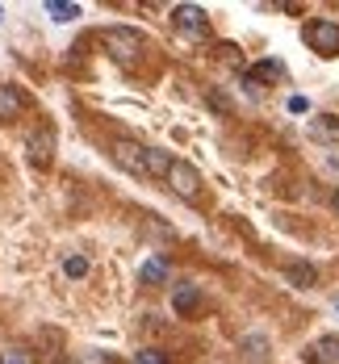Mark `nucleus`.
Returning a JSON list of instances; mask_svg holds the SVG:
<instances>
[{
	"mask_svg": "<svg viewBox=\"0 0 339 364\" xmlns=\"http://www.w3.org/2000/svg\"><path fill=\"white\" fill-rule=\"evenodd\" d=\"M139 277H143V285H172V264L168 259H147Z\"/></svg>",
	"mask_w": 339,
	"mask_h": 364,
	"instance_id": "nucleus-11",
	"label": "nucleus"
},
{
	"mask_svg": "<svg viewBox=\"0 0 339 364\" xmlns=\"http://www.w3.org/2000/svg\"><path fill=\"white\" fill-rule=\"evenodd\" d=\"M75 364H109V356H105V352H80Z\"/></svg>",
	"mask_w": 339,
	"mask_h": 364,
	"instance_id": "nucleus-18",
	"label": "nucleus"
},
{
	"mask_svg": "<svg viewBox=\"0 0 339 364\" xmlns=\"http://www.w3.org/2000/svg\"><path fill=\"white\" fill-rule=\"evenodd\" d=\"M46 13L55 21H75L80 17V4H63V0H46Z\"/></svg>",
	"mask_w": 339,
	"mask_h": 364,
	"instance_id": "nucleus-14",
	"label": "nucleus"
},
{
	"mask_svg": "<svg viewBox=\"0 0 339 364\" xmlns=\"http://www.w3.org/2000/svg\"><path fill=\"white\" fill-rule=\"evenodd\" d=\"M101 42H105V50H109V59L126 63V68H130V63H139V55L147 50L143 34H139V30H130V26H113V30H105Z\"/></svg>",
	"mask_w": 339,
	"mask_h": 364,
	"instance_id": "nucleus-1",
	"label": "nucleus"
},
{
	"mask_svg": "<svg viewBox=\"0 0 339 364\" xmlns=\"http://www.w3.org/2000/svg\"><path fill=\"white\" fill-rule=\"evenodd\" d=\"M134 364H168V356H163L159 348H139V352H134Z\"/></svg>",
	"mask_w": 339,
	"mask_h": 364,
	"instance_id": "nucleus-15",
	"label": "nucleus"
},
{
	"mask_svg": "<svg viewBox=\"0 0 339 364\" xmlns=\"http://www.w3.org/2000/svg\"><path fill=\"white\" fill-rule=\"evenodd\" d=\"M210 105H214V109H230V101H226V97H222V92H210Z\"/></svg>",
	"mask_w": 339,
	"mask_h": 364,
	"instance_id": "nucleus-19",
	"label": "nucleus"
},
{
	"mask_svg": "<svg viewBox=\"0 0 339 364\" xmlns=\"http://www.w3.org/2000/svg\"><path fill=\"white\" fill-rule=\"evenodd\" d=\"M0 364H26V356H21V352H9V356H4Z\"/></svg>",
	"mask_w": 339,
	"mask_h": 364,
	"instance_id": "nucleus-21",
	"label": "nucleus"
},
{
	"mask_svg": "<svg viewBox=\"0 0 339 364\" xmlns=\"http://www.w3.org/2000/svg\"><path fill=\"white\" fill-rule=\"evenodd\" d=\"M197 306H201V289H197V285H176V289H172V310H176V314H193V310H197Z\"/></svg>",
	"mask_w": 339,
	"mask_h": 364,
	"instance_id": "nucleus-10",
	"label": "nucleus"
},
{
	"mask_svg": "<svg viewBox=\"0 0 339 364\" xmlns=\"http://www.w3.org/2000/svg\"><path fill=\"white\" fill-rule=\"evenodd\" d=\"M0 21H4V9H0Z\"/></svg>",
	"mask_w": 339,
	"mask_h": 364,
	"instance_id": "nucleus-23",
	"label": "nucleus"
},
{
	"mask_svg": "<svg viewBox=\"0 0 339 364\" xmlns=\"http://www.w3.org/2000/svg\"><path fill=\"white\" fill-rule=\"evenodd\" d=\"M252 348V356H264V348H268V339L264 335H252V339H243V352Z\"/></svg>",
	"mask_w": 339,
	"mask_h": 364,
	"instance_id": "nucleus-17",
	"label": "nucleus"
},
{
	"mask_svg": "<svg viewBox=\"0 0 339 364\" xmlns=\"http://www.w3.org/2000/svg\"><path fill=\"white\" fill-rule=\"evenodd\" d=\"M310 105H306V97H289V113H306Z\"/></svg>",
	"mask_w": 339,
	"mask_h": 364,
	"instance_id": "nucleus-20",
	"label": "nucleus"
},
{
	"mask_svg": "<svg viewBox=\"0 0 339 364\" xmlns=\"http://www.w3.org/2000/svg\"><path fill=\"white\" fill-rule=\"evenodd\" d=\"M21 109H26L21 88H17V84H0V122H13Z\"/></svg>",
	"mask_w": 339,
	"mask_h": 364,
	"instance_id": "nucleus-8",
	"label": "nucleus"
},
{
	"mask_svg": "<svg viewBox=\"0 0 339 364\" xmlns=\"http://www.w3.org/2000/svg\"><path fill=\"white\" fill-rule=\"evenodd\" d=\"M252 80H268V84H281L285 80V63H276V59H264L252 68Z\"/></svg>",
	"mask_w": 339,
	"mask_h": 364,
	"instance_id": "nucleus-13",
	"label": "nucleus"
},
{
	"mask_svg": "<svg viewBox=\"0 0 339 364\" xmlns=\"http://www.w3.org/2000/svg\"><path fill=\"white\" fill-rule=\"evenodd\" d=\"M172 155L168 151H159V146H147V176H163L168 181V172H172Z\"/></svg>",
	"mask_w": 339,
	"mask_h": 364,
	"instance_id": "nucleus-12",
	"label": "nucleus"
},
{
	"mask_svg": "<svg viewBox=\"0 0 339 364\" xmlns=\"http://www.w3.org/2000/svg\"><path fill=\"white\" fill-rule=\"evenodd\" d=\"M109 155H113V164H117L122 172H130V176L147 181V146H143V143H134V139H113Z\"/></svg>",
	"mask_w": 339,
	"mask_h": 364,
	"instance_id": "nucleus-2",
	"label": "nucleus"
},
{
	"mask_svg": "<svg viewBox=\"0 0 339 364\" xmlns=\"http://www.w3.org/2000/svg\"><path fill=\"white\" fill-rule=\"evenodd\" d=\"M331 205H335V214H339V188H335V193H331Z\"/></svg>",
	"mask_w": 339,
	"mask_h": 364,
	"instance_id": "nucleus-22",
	"label": "nucleus"
},
{
	"mask_svg": "<svg viewBox=\"0 0 339 364\" xmlns=\"http://www.w3.org/2000/svg\"><path fill=\"white\" fill-rule=\"evenodd\" d=\"M306 360H310V364H339V339H335V335H323V339H314Z\"/></svg>",
	"mask_w": 339,
	"mask_h": 364,
	"instance_id": "nucleus-9",
	"label": "nucleus"
},
{
	"mask_svg": "<svg viewBox=\"0 0 339 364\" xmlns=\"http://www.w3.org/2000/svg\"><path fill=\"white\" fill-rule=\"evenodd\" d=\"M285 281H289L294 289H314V285H318V268L306 264V259H294V264H285Z\"/></svg>",
	"mask_w": 339,
	"mask_h": 364,
	"instance_id": "nucleus-7",
	"label": "nucleus"
},
{
	"mask_svg": "<svg viewBox=\"0 0 339 364\" xmlns=\"http://www.w3.org/2000/svg\"><path fill=\"white\" fill-rule=\"evenodd\" d=\"M168 188H172L176 197L193 201V197L201 193V172H197L193 164H185V159H176V164H172V172H168Z\"/></svg>",
	"mask_w": 339,
	"mask_h": 364,
	"instance_id": "nucleus-4",
	"label": "nucleus"
},
{
	"mask_svg": "<svg viewBox=\"0 0 339 364\" xmlns=\"http://www.w3.org/2000/svg\"><path fill=\"white\" fill-rule=\"evenodd\" d=\"M26 146H30V164H34V168H46V164L55 159V134H50L46 126H38Z\"/></svg>",
	"mask_w": 339,
	"mask_h": 364,
	"instance_id": "nucleus-6",
	"label": "nucleus"
},
{
	"mask_svg": "<svg viewBox=\"0 0 339 364\" xmlns=\"http://www.w3.org/2000/svg\"><path fill=\"white\" fill-rule=\"evenodd\" d=\"M63 272H68L72 281H80V277L88 272V259H84V255H68V264H63Z\"/></svg>",
	"mask_w": 339,
	"mask_h": 364,
	"instance_id": "nucleus-16",
	"label": "nucleus"
},
{
	"mask_svg": "<svg viewBox=\"0 0 339 364\" xmlns=\"http://www.w3.org/2000/svg\"><path fill=\"white\" fill-rule=\"evenodd\" d=\"M172 26L185 30V34H197V38L210 34V17H205L201 4H176V9H172Z\"/></svg>",
	"mask_w": 339,
	"mask_h": 364,
	"instance_id": "nucleus-5",
	"label": "nucleus"
},
{
	"mask_svg": "<svg viewBox=\"0 0 339 364\" xmlns=\"http://www.w3.org/2000/svg\"><path fill=\"white\" fill-rule=\"evenodd\" d=\"M301 38H306V46H310V50H318V55H327V59L339 55V26H335V21H327V17L306 21Z\"/></svg>",
	"mask_w": 339,
	"mask_h": 364,
	"instance_id": "nucleus-3",
	"label": "nucleus"
}]
</instances>
